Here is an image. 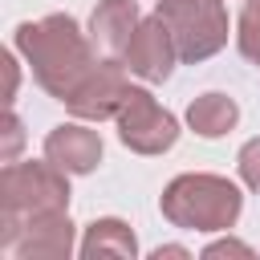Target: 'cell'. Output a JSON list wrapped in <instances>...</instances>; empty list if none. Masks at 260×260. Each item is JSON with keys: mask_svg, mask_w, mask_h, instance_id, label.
I'll use <instances>...</instances> for the list:
<instances>
[{"mask_svg": "<svg viewBox=\"0 0 260 260\" xmlns=\"http://www.w3.org/2000/svg\"><path fill=\"white\" fill-rule=\"evenodd\" d=\"M12 45H16V53L28 61L32 81H37L49 98H57V102H65L69 89L89 73L93 49H98L69 12H49V16H41V20L16 24V41H12Z\"/></svg>", "mask_w": 260, "mask_h": 260, "instance_id": "1", "label": "cell"}, {"mask_svg": "<svg viewBox=\"0 0 260 260\" xmlns=\"http://www.w3.org/2000/svg\"><path fill=\"white\" fill-rule=\"evenodd\" d=\"M69 211V171L57 162H8L0 171V248L12 252L24 219Z\"/></svg>", "mask_w": 260, "mask_h": 260, "instance_id": "2", "label": "cell"}, {"mask_svg": "<svg viewBox=\"0 0 260 260\" xmlns=\"http://www.w3.org/2000/svg\"><path fill=\"white\" fill-rule=\"evenodd\" d=\"M158 207L171 219V228H183V232H228L240 219L244 195L223 175L187 171V175H175L162 187Z\"/></svg>", "mask_w": 260, "mask_h": 260, "instance_id": "3", "label": "cell"}, {"mask_svg": "<svg viewBox=\"0 0 260 260\" xmlns=\"http://www.w3.org/2000/svg\"><path fill=\"white\" fill-rule=\"evenodd\" d=\"M158 16L179 45V61L187 65H199L228 45V12L219 0H158Z\"/></svg>", "mask_w": 260, "mask_h": 260, "instance_id": "4", "label": "cell"}, {"mask_svg": "<svg viewBox=\"0 0 260 260\" xmlns=\"http://www.w3.org/2000/svg\"><path fill=\"white\" fill-rule=\"evenodd\" d=\"M114 122H118V138H122L134 154H162V150H171L175 138H179L175 114L162 110L150 89H134V85H130V93H126V102H122V110H118Z\"/></svg>", "mask_w": 260, "mask_h": 260, "instance_id": "5", "label": "cell"}, {"mask_svg": "<svg viewBox=\"0 0 260 260\" xmlns=\"http://www.w3.org/2000/svg\"><path fill=\"white\" fill-rule=\"evenodd\" d=\"M130 93V81H126V61L118 57H106V61H93L89 73L69 89L65 98V110L81 122H106V118H118L122 102Z\"/></svg>", "mask_w": 260, "mask_h": 260, "instance_id": "6", "label": "cell"}, {"mask_svg": "<svg viewBox=\"0 0 260 260\" xmlns=\"http://www.w3.org/2000/svg\"><path fill=\"white\" fill-rule=\"evenodd\" d=\"M122 61H126V69H130L134 77H142V81H150V85H162V81L175 73L179 45H175V37H171V28H167V20H162L158 12L138 20L130 45H126V53H122Z\"/></svg>", "mask_w": 260, "mask_h": 260, "instance_id": "7", "label": "cell"}, {"mask_svg": "<svg viewBox=\"0 0 260 260\" xmlns=\"http://www.w3.org/2000/svg\"><path fill=\"white\" fill-rule=\"evenodd\" d=\"M69 252H73L69 211H41V215L24 219V228L12 244V256H20V260H61Z\"/></svg>", "mask_w": 260, "mask_h": 260, "instance_id": "8", "label": "cell"}, {"mask_svg": "<svg viewBox=\"0 0 260 260\" xmlns=\"http://www.w3.org/2000/svg\"><path fill=\"white\" fill-rule=\"evenodd\" d=\"M45 158L69 175H89L102 162V134L81 122H61L45 134Z\"/></svg>", "mask_w": 260, "mask_h": 260, "instance_id": "9", "label": "cell"}, {"mask_svg": "<svg viewBox=\"0 0 260 260\" xmlns=\"http://www.w3.org/2000/svg\"><path fill=\"white\" fill-rule=\"evenodd\" d=\"M138 20H142L138 0H98L89 16V41L102 49V57H122Z\"/></svg>", "mask_w": 260, "mask_h": 260, "instance_id": "10", "label": "cell"}, {"mask_svg": "<svg viewBox=\"0 0 260 260\" xmlns=\"http://www.w3.org/2000/svg\"><path fill=\"white\" fill-rule=\"evenodd\" d=\"M240 122V106L228 98V93H199L191 106H187V126L199 134V138H219L228 134L232 126Z\"/></svg>", "mask_w": 260, "mask_h": 260, "instance_id": "11", "label": "cell"}, {"mask_svg": "<svg viewBox=\"0 0 260 260\" xmlns=\"http://www.w3.org/2000/svg\"><path fill=\"white\" fill-rule=\"evenodd\" d=\"M85 260H98V256H122V260H134L138 256V240L130 232V223L122 219H93L85 228V240L77 248Z\"/></svg>", "mask_w": 260, "mask_h": 260, "instance_id": "12", "label": "cell"}, {"mask_svg": "<svg viewBox=\"0 0 260 260\" xmlns=\"http://www.w3.org/2000/svg\"><path fill=\"white\" fill-rule=\"evenodd\" d=\"M236 45H240V53L260 69V0H244L240 20H236Z\"/></svg>", "mask_w": 260, "mask_h": 260, "instance_id": "13", "label": "cell"}, {"mask_svg": "<svg viewBox=\"0 0 260 260\" xmlns=\"http://www.w3.org/2000/svg\"><path fill=\"white\" fill-rule=\"evenodd\" d=\"M236 167H240V179H244L252 191H260V138H248V142L240 146Z\"/></svg>", "mask_w": 260, "mask_h": 260, "instance_id": "14", "label": "cell"}, {"mask_svg": "<svg viewBox=\"0 0 260 260\" xmlns=\"http://www.w3.org/2000/svg\"><path fill=\"white\" fill-rule=\"evenodd\" d=\"M20 142H24L20 118L8 110V114H4V150H0V158H4V162H16V150H20Z\"/></svg>", "mask_w": 260, "mask_h": 260, "instance_id": "15", "label": "cell"}, {"mask_svg": "<svg viewBox=\"0 0 260 260\" xmlns=\"http://www.w3.org/2000/svg\"><path fill=\"white\" fill-rule=\"evenodd\" d=\"M203 256H207V260H211V256H252V248L240 244V240H215V244L203 248Z\"/></svg>", "mask_w": 260, "mask_h": 260, "instance_id": "16", "label": "cell"}, {"mask_svg": "<svg viewBox=\"0 0 260 260\" xmlns=\"http://www.w3.org/2000/svg\"><path fill=\"white\" fill-rule=\"evenodd\" d=\"M4 65H8V93H4V98L12 102V98H16V61H12V53H4Z\"/></svg>", "mask_w": 260, "mask_h": 260, "instance_id": "17", "label": "cell"}, {"mask_svg": "<svg viewBox=\"0 0 260 260\" xmlns=\"http://www.w3.org/2000/svg\"><path fill=\"white\" fill-rule=\"evenodd\" d=\"M150 256H154V260H162V256H187V248H175V244H167V248H154Z\"/></svg>", "mask_w": 260, "mask_h": 260, "instance_id": "18", "label": "cell"}]
</instances>
